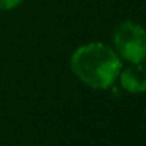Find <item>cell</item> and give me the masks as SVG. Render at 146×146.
<instances>
[{
    "instance_id": "cell-4",
    "label": "cell",
    "mask_w": 146,
    "mask_h": 146,
    "mask_svg": "<svg viewBox=\"0 0 146 146\" xmlns=\"http://www.w3.org/2000/svg\"><path fill=\"white\" fill-rule=\"evenodd\" d=\"M24 0H0V10H13L19 7Z\"/></svg>"
},
{
    "instance_id": "cell-3",
    "label": "cell",
    "mask_w": 146,
    "mask_h": 146,
    "mask_svg": "<svg viewBox=\"0 0 146 146\" xmlns=\"http://www.w3.org/2000/svg\"><path fill=\"white\" fill-rule=\"evenodd\" d=\"M119 82L126 91L143 93L146 91V64L135 63L119 72Z\"/></svg>"
},
{
    "instance_id": "cell-1",
    "label": "cell",
    "mask_w": 146,
    "mask_h": 146,
    "mask_svg": "<svg viewBox=\"0 0 146 146\" xmlns=\"http://www.w3.org/2000/svg\"><path fill=\"white\" fill-rule=\"evenodd\" d=\"M121 60L113 49L101 42L80 46L71 57V69L79 80L96 90L113 85L121 72Z\"/></svg>"
},
{
    "instance_id": "cell-2",
    "label": "cell",
    "mask_w": 146,
    "mask_h": 146,
    "mask_svg": "<svg viewBox=\"0 0 146 146\" xmlns=\"http://www.w3.org/2000/svg\"><path fill=\"white\" fill-rule=\"evenodd\" d=\"M118 55L135 64L146 60V30L135 22H123L113 33Z\"/></svg>"
}]
</instances>
